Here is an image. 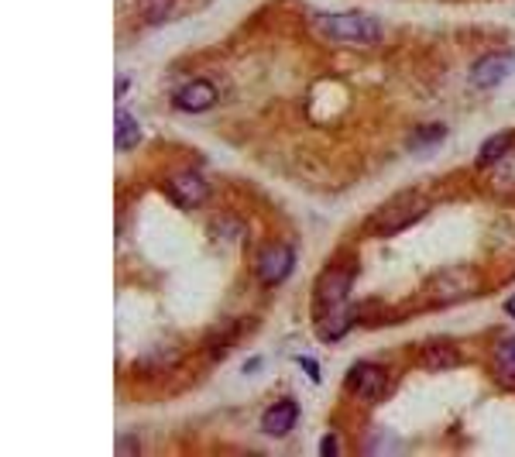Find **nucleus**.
Here are the masks:
<instances>
[{
    "mask_svg": "<svg viewBox=\"0 0 515 457\" xmlns=\"http://www.w3.org/2000/svg\"><path fill=\"white\" fill-rule=\"evenodd\" d=\"M313 28L324 39L343 41V45H371V41L382 39V24L364 11H347V14L320 11V14H313Z\"/></svg>",
    "mask_w": 515,
    "mask_h": 457,
    "instance_id": "1",
    "label": "nucleus"
},
{
    "mask_svg": "<svg viewBox=\"0 0 515 457\" xmlns=\"http://www.w3.org/2000/svg\"><path fill=\"white\" fill-rule=\"evenodd\" d=\"M426 210H430V200H422L416 193H402L399 200H392L388 207H382L375 213V220H371V230L375 234H399V230L413 228L416 220L426 217Z\"/></svg>",
    "mask_w": 515,
    "mask_h": 457,
    "instance_id": "2",
    "label": "nucleus"
},
{
    "mask_svg": "<svg viewBox=\"0 0 515 457\" xmlns=\"http://www.w3.org/2000/svg\"><path fill=\"white\" fill-rule=\"evenodd\" d=\"M351 282H354V268H326L324 279L316 282V306L320 313H337L351 306Z\"/></svg>",
    "mask_w": 515,
    "mask_h": 457,
    "instance_id": "3",
    "label": "nucleus"
},
{
    "mask_svg": "<svg viewBox=\"0 0 515 457\" xmlns=\"http://www.w3.org/2000/svg\"><path fill=\"white\" fill-rule=\"evenodd\" d=\"M475 272L471 268H447L430 279L426 286V296L433 303H454V300H464V296H475Z\"/></svg>",
    "mask_w": 515,
    "mask_h": 457,
    "instance_id": "4",
    "label": "nucleus"
},
{
    "mask_svg": "<svg viewBox=\"0 0 515 457\" xmlns=\"http://www.w3.org/2000/svg\"><path fill=\"white\" fill-rule=\"evenodd\" d=\"M292 268H296V251L289 248V245H268L262 255H258V282L262 286H282L289 275H292Z\"/></svg>",
    "mask_w": 515,
    "mask_h": 457,
    "instance_id": "5",
    "label": "nucleus"
},
{
    "mask_svg": "<svg viewBox=\"0 0 515 457\" xmlns=\"http://www.w3.org/2000/svg\"><path fill=\"white\" fill-rule=\"evenodd\" d=\"M347 389L361 402H378L385 392H388V372H385L382 364H371V362L354 364L351 375H347Z\"/></svg>",
    "mask_w": 515,
    "mask_h": 457,
    "instance_id": "6",
    "label": "nucleus"
},
{
    "mask_svg": "<svg viewBox=\"0 0 515 457\" xmlns=\"http://www.w3.org/2000/svg\"><path fill=\"white\" fill-rule=\"evenodd\" d=\"M165 190H169V196L179 203V207L186 210H196L203 200H207V179L200 175L196 169H179L172 172L169 179H165Z\"/></svg>",
    "mask_w": 515,
    "mask_h": 457,
    "instance_id": "7",
    "label": "nucleus"
},
{
    "mask_svg": "<svg viewBox=\"0 0 515 457\" xmlns=\"http://www.w3.org/2000/svg\"><path fill=\"white\" fill-rule=\"evenodd\" d=\"M512 69H515V58L502 56V52L477 58L475 66H471V86H475V90H492V86H498V83H505V79L512 76Z\"/></svg>",
    "mask_w": 515,
    "mask_h": 457,
    "instance_id": "8",
    "label": "nucleus"
},
{
    "mask_svg": "<svg viewBox=\"0 0 515 457\" xmlns=\"http://www.w3.org/2000/svg\"><path fill=\"white\" fill-rule=\"evenodd\" d=\"M217 100H220V94H217L213 83H207V79H192V83H186V86L175 94V107L186 111V114H203V111H210Z\"/></svg>",
    "mask_w": 515,
    "mask_h": 457,
    "instance_id": "9",
    "label": "nucleus"
},
{
    "mask_svg": "<svg viewBox=\"0 0 515 457\" xmlns=\"http://www.w3.org/2000/svg\"><path fill=\"white\" fill-rule=\"evenodd\" d=\"M296 419H299V406H296V399H279L265 409L262 430H265L268 437H286L289 430L296 426Z\"/></svg>",
    "mask_w": 515,
    "mask_h": 457,
    "instance_id": "10",
    "label": "nucleus"
},
{
    "mask_svg": "<svg viewBox=\"0 0 515 457\" xmlns=\"http://www.w3.org/2000/svg\"><path fill=\"white\" fill-rule=\"evenodd\" d=\"M492 375L498 385L515 392V337H502L492 347Z\"/></svg>",
    "mask_w": 515,
    "mask_h": 457,
    "instance_id": "11",
    "label": "nucleus"
},
{
    "mask_svg": "<svg viewBox=\"0 0 515 457\" xmlns=\"http://www.w3.org/2000/svg\"><path fill=\"white\" fill-rule=\"evenodd\" d=\"M512 145H515V134H509V131L492 134V138L481 145V152H477V166H481V169H488V166L502 162L505 155L512 152Z\"/></svg>",
    "mask_w": 515,
    "mask_h": 457,
    "instance_id": "12",
    "label": "nucleus"
},
{
    "mask_svg": "<svg viewBox=\"0 0 515 457\" xmlns=\"http://www.w3.org/2000/svg\"><path fill=\"white\" fill-rule=\"evenodd\" d=\"M420 362L430 368V372H443V368H454V364H460V351H454V347H440V344H433V347H426L420 354Z\"/></svg>",
    "mask_w": 515,
    "mask_h": 457,
    "instance_id": "13",
    "label": "nucleus"
},
{
    "mask_svg": "<svg viewBox=\"0 0 515 457\" xmlns=\"http://www.w3.org/2000/svg\"><path fill=\"white\" fill-rule=\"evenodd\" d=\"M117 148L120 152H131L138 148V141H141V128H138V121L131 114H117Z\"/></svg>",
    "mask_w": 515,
    "mask_h": 457,
    "instance_id": "14",
    "label": "nucleus"
},
{
    "mask_svg": "<svg viewBox=\"0 0 515 457\" xmlns=\"http://www.w3.org/2000/svg\"><path fill=\"white\" fill-rule=\"evenodd\" d=\"M440 138H443V128H440V124H433L430 131L416 134V141H422V145H433V141H440ZM416 141H413V145H416Z\"/></svg>",
    "mask_w": 515,
    "mask_h": 457,
    "instance_id": "15",
    "label": "nucleus"
},
{
    "mask_svg": "<svg viewBox=\"0 0 515 457\" xmlns=\"http://www.w3.org/2000/svg\"><path fill=\"white\" fill-rule=\"evenodd\" d=\"M299 364H303L306 372H309V379H313V381L324 379V375H320V364H316V362H309V358H299Z\"/></svg>",
    "mask_w": 515,
    "mask_h": 457,
    "instance_id": "16",
    "label": "nucleus"
},
{
    "mask_svg": "<svg viewBox=\"0 0 515 457\" xmlns=\"http://www.w3.org/2000/svg\"><path fill=\"white\" fill-rule=\"evenodd\" d=\"M337 451V444H333V437H326L324 440V454H333Z\"/></svg>",
    "mask_w": 515,
    "mask_h": 457,
    "instance_id": "17",
    "label": "nucleus"
},
{
    "mask_svg": "<svg viewBox=\"0 0 515 457\" xmlns=\"http://www.w3.org/2000/svg\"><path fill=\"white\" fill-rule=\"evenodd\" d=\"M505 313H512V317H515V300H509V303H505Z\"/></svg>",
    "mask_w": 515,
    "mask_h": 457,
    "instance_id": "18",
    "label": "nucleus"
}]
</instances>
